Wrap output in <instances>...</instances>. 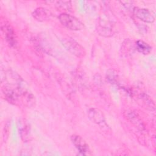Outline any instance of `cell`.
Here are the masks:
<instances>
[{"mask_svg":"<svg viewBox=\"0 0 156 156\" xmlns=\"http://www.w3.org/2000/svg\"><path fill=\"white\" fill-rule=\"evenodd\" d=\"M32 15L38 21L43 22L49 20L52 16V12L44 7H38L34 10Z\"/></svg>","mask_w":156,"mask_h":156,"instance_id":"9c48e42d","label":"cell"},{"mask_svg":"<svg viewBox=\"0 0 156 156\" xmlns=\"http://www.w3.org/2000/svg\"><path fill=\"white\" fill-rule=\"evenodd\" d=\"M19 133L20 134L21 138L24 141H27L29 138L30 135V127L28 124L24 121H19Z\"/></svg>","mask_w":156,"mask_h":156,"instance_id":"8fae6325","label":"cell"},{"mask_svg":"<svg viewBox=\"0 0 156 156\" xmlns=\"http://www.w3.org/2000/svg\"><path fill=\"white\" fill-rule=\"evenodd\" d=\"M132 12L135 17L143 22L152 23L155 21V18L154 13L149 9L140 8L138 7H133Z\"/></svg>","mask_w":156,"mask_h":156,"instance_id":"5b68a950","label":"cell"},{"mask_svg":"<svg viewBox=\"0 0 156 156\" xmlns=\"http://www.w3.org/2000/svg\"><path fill=\"white\" fill-rule=\"evenodd\" d=\"M138 98L141 101L142 103L147 108L151 110H155V104L152 99L150 98L147 94L140 93L138 96Z\"/></svg>","mask_w":156,"mask_h":156,"instance_id":"7c38bea8","label":"cell"},{"mask_svg":"<svg viewBox=\"0 0 156 156\" xmlns=\"http://www.w3.org/2000/svg\"><path fill=\"white\" fill-rule=\"evenodd\" d=\"M1 29L7 44L12 48H16L18 45V40L12 26L9 23L4 21L1 24Z\"/></svg>","mask_w":156,"mask_h":156,"instance_id":"277c9868","label":"cell"},{"mask_svg":"<svg viewBox=\"0 0 156 156\" xmlns=\"http://www.w3.org/2000/svg\"><path fill=\"white\" fill-rule=\"evenodd\" d=\"M135 49L140 53L147 55L152 51V47L147 43L142 40H138L135 42Z\"/></svg>","mask_w":156,"mask_h":156,"instance_id":"30bf717a","label":"cell"},{"mask_svg":"<svg viewBox=\"0 0 156 156\" xmlns=\"http://www.w3.org/2000/svg\"><path fill=\"white\" fill-rule=\"evenodd\" d=\"M63 47L71 54L77 57L82 58L85 55V48L77 41L70 37H65L61 40Z\"/></svg>","mask_w":156,"mask_h":156,"instance_id":"3957f363","label":"cell"},{"mask_svg":"<svg viewBox=\"0 0 156 156\" xmlns=\"http://www.w3.org/2000/svg\"><path fill=\"white\" fill-rule=\"evenodd\" d=\"M60 23L71 30H80L84 28V24L77 18L67 13H62L58 16Z\"/></svg>","mask_w":156,"mask_h":156,"instance_id":"7a4b0ae2","label":"cell"},{"mask_svg":"<svg viewBox=\"0 0 156 156\" xmlns=\"http://www.w3.org/2000/svg\"><path fill=\"white\" fill-rule=\"evenodd\" d=\"M71 141L77 151L82 155H89L91 154L88 144L80 136L73 135L71 136Z\"/></svg>","mask_w":156,"mask_h":156,"instance_id":"52a82bcc","label":"cell"},{"mask_svg":"<svg viewBox=\"0 0 156 156\" xmlns=\"http://www.w3.org/2000/svg\"><path fill=\"white\" fill-rule=\"evenodd\" d=\"M107 77L110 82L112 84H117L118 76L113 70H109L107 73Z\"/></svg>","mask_w":156,"mask_h":156,"instance_id":"5bb4252c","label":"cell"},{"mask_svg":"<svg viewBox=\"0 0 156 156\" xmlns=\"http://www.w3.org/2000/svg\"><path fill=\"white\" fill-rule=\"evenodd\" d=\"M4 127H4L5 131H9V129H7V125H5ZM8 136V132H5V135H4V137H5V136Z\"/></svg>","mask_w":156,"mask_h":156,"instance_id":"9a60e30c","label":"cell"},{"mask_svg":"<svg viewBox=\"0 0 156 156\" xmlns=\"http://www.w3.org/2000/svg\"><path fill=\"white\" fill-rule=\"evenodd\" d=\"M55 6L58 9L64 11H71L72 9V4L71 1H57Z\"/></svg>","mask_w":156,"mask_h":156,"instance_id":"4fadbf2b","label":"cell"},{"mask_svg":"<svg viewBox=\"0 0 156 156\" xmlns=\"http://www.w3.org/2000/svg\"><path fill=\"white\" fill-rule=\"evenodd\" d=\"M98 34L104 37H111L116 32L115 23L108 15L104 14L99 17L96 24Z\"/></svg>","mask_w":156,"mask_h":156,"instance_id":"6da1fadb","label":"cell"},{"mask_svg":"<svg viewBox=\"0 0 156 156\" xmlns=\"http://www.w3.org/2000/svg\"><path fill=\"white\" fill-rule=\"evenodd\" d=\"M124 115L126 119L138 129L141 131H144L146 130L145 126L143 121L135 112L127 109L124 111Z\"/></svg>","mask_w":156,"mask_h":156,"instance_id":"ba28073f","label":"cell"},{"mask_svg":"<svg viewBox=\"0 0 156 156\" xmlns=\"http://www.w3.org/2000/svg\"><path fill=\"white\" fill-rule=\"evenodd\" d=\"M88 118L94 123L99 125L100 127L107 129V125L105 122V118L104 113L98 108H91L87 112Z\"/></svg>","mask_w":156,"mask_h":156,"instance_id":"8992f818","label":"cell"}]
</instances>
